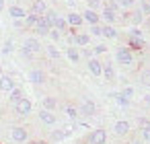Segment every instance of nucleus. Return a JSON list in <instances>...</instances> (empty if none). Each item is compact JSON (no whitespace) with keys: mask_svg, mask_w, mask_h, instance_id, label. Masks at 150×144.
<instances>
[{"mask_svg":"<svg viewBox=\"0 0 150 144\" xmlns=\"http://www.w3.org/2000/svg\"><path fill=\"white\" fill-rule=\"evenodd\" d=\"M56 107H58V99H56V97H43V99H41V109L54 111Z\"/></svg>","mask_w":150,"mask_h":144,"instance_id":"nucleus-23","label":"nucleus"},{"mask_svg":"<svg viewBox=\"0 0 150 144\" xmlns=\"http://www.w3.org/2000/svg\"><path fill=\"white\" fill-rule=\"evenodd\" d=\"M39 121L43 123V126H50V128H54L56 123H58V115L54 113V111H47V109H39Z\"/></svg>","mask_w":150,"mask_h":144,"instance_id":"nucleus-7","label":"nucleus"},{"mask_svg":"<svg viewBox=\"0 0 150 144\" xmlns=\"http://www.w3.org/2000/svg\"><path fill=\"white\" fill-rule=\"evenodd\" d=\"M117 29L113 27V25H103V37H107V39H117Z\"/></svg>","mask_w":150,"mask_h":144,"instance_id":"nucleus-24","label":"nucleus"},{"mask_svg":"<svg viewBox=\"0 0 150 144\" xmlns=\"http://www.w3.org/2000/svg\"><path fill=\"white\" fill-rule=\"evenodd\" d=\"M132 144H144V142H142V140H134Z\"/></svg>","mask_w":150,"mask_h":144,"instance_id":"nucleus-48","label":"nucleus"},{"mask_svg":"<svg viewBox=\"0 0 150 144\" xmlns=\"http://www.w3.org/2000/svg\"><path fill=\"white\" fill-rule=\"evenodd\" d=\"M2 74H4V72H2V66H0V76H2Z\"/></svg>","mask_w":150,"mask_h":144,"instance_id":"nucleus-49","label":"nucleus"},{"mask_svg":"<svg viewBox=\"0 0 150 144\" xmlns=\"http://www.w3.org/2000/svg\"><path fill=\"white\" fill-rule=\"evenodd\" d=\"M47 37H50V39H52V41L56 43V41H60V39H62V33H60V31H56V29H52Z\"/></svg>","mask_w":150,"mask_h":144,"instance_id":"nucleus-40","label":"nucleus"},{"mask_svg":"<svg viewBox=\"0 0 150 144\" xmlns=\"http://www.w3.org/2000/svg\"><path fill=\"white\" fill-rule=\"evenodd\" d=\"M47 11H50V9H47V2H45V0H33L29 13H33V15H37V17H43Z\"/></svg>","mask_w":150,"mask_h":144,"instance_id":"nucleus-15","label":"nucleus"},{"mask_svg":"<svg viewBox=\"0 0 150 144\" xmlns=\"http://www.w3.org/2000/svg\"><path fill=\"white\" fill-rule=\"evenodd\" d=\"M72 144H82V142H78V140H76V142H72Z\"/></svg>","mask_w":150,"mask_h":144,"instance_id":"nucleus-50","label":"nucleus"},{"mask_svg":"<svg viewBox=\"0 0 150 144\" xmlns=\"http://www.w3.org/2000/svg\"><path fill=\"white\" fill-rule=\"evenodd\" d=\"M66 58H68L72 64H78V62H80V52H78V48H74V45L66 48Z\"/></svg>","mask_w":150,"mask_h":144,"instance_id":"nucleus-20","label":"nucleus"},{"mask_svg":"<svg viewBox=\"0 0 150 144\" xmlns=\"http://www.w3.org/2000/svg\"><path fill=\"white\" fill-rule=\"evenodd\" d=\"M70 35H72V43H74V48H86L88 43H91V35L88 33H76L74 29L70 31Z\"/></svg>","mask_w":150,"mask_h":144,"instance_id":"nucleus-6","label":"nucleus"},{"mask_svg":"<svg viewBox=\"0 0 150 144\" xmlns=\"http://www.w3.org/2000/svg\"><path fill=\"white\" fill-rule=\"evenodd\" d=\"M129 21H132L134 25H140V23L144 21V15H142L140 11H136V13H132V17H129Z\"/></svg>","mask_w":150,"mask_h":144,"instance_id":"nucleus-32","label":"nucleus"},{"mask_svg":"<svg viewBox=\"0 0 150 144\" xmlns=\"http://www.w3.org/2000/svg\"><path fill=\"white\" fill-rule=\"evenodd\" d=\"M78 113H80V115H84V117H93V115L97 113V103H95V101H91V99H84V101H82V105L78 107Z\"/></svg>","mask_w":150,"mask_h":144,"instance_id":"nucleus-8","label":"nucleus"},{"mask_svg":"<svg viewBox=\"0 0 150 144\" xmlns=\"http://www.w3.org/2000/svg\"><path fill=\"white\" fill-rule=\"evenodd\" d=\"M129 132H132V123H129L127 119H117V121L113 123V134H115V136L125 138Z\"/></svg>","mask_w":150,"mask_h":144,"instance_id":"nucleus-4","label":"nucleus"},{"mask_svg":"<svg viewBox=\"0 0 150 144\" xmlns=\"http://www.w3.org/2000/svg\"><path fill=\"white\" fill-rule=\"evenodd\" d=\"M80 17H82V21H84V23H88L91 27L101 23V17H99V13H97V11H91V9H84V13H80Z\"/></svg>","mask_w":150,"mask_h":144,"instance_id":"nucleus-9","label":"nucleus"},{"mask_svg":"<svg viewBox=\"0 0 150 144\" xmlns=\"http://www.w3.org/2000/svg\"><path fill=\"white\" fill-rule=\"evenodd\" d=\"M140 13L150 15V0H140Z\"/></svg>","mask_w":150,"mask_h":144,"instance_id":"nucleus-34","label":"nucleus"},{"mask_svg":"<svg viewBox=\"0 0 150 144\" xmlns=\"http://www.w3.org/2000/svg\"><path fill=\"white\" fill-rule=\"evenodd\" d=\"M127 41H129V50L134 48V50H142L144 45H146V41H144V37H127Z\"/></svg>","mask_w":150,"mask_h":144,"instance_id":"nucleus-25","label":"nucleus"},{"mask_svg":"<svg viewBox=\"0 0 150 144\" xmlns=\"http://www.w3.org/2000/svg\"><path fill=\"white\" fill-rule=\"evenodd\" d=\"M4 2H6V0H0V13L4 11Z\"/></svg>","mask_w":150,"mask_h":144,"instance_id":"nucleus-47","label":"nucleus"},{"mask_svg":"<svg viewBox=\"0 0 150 144\" xmlns=\"http://www.w3.org/2000/svg\"><path fill=\"white\" fill-rule=\"evenodd\" d=\"M15 111H17V115L27 117V115H31V111H33V103H31L27 97H23V99L15 105Z\"/></svg>","mask_w":150,"mask_h":144,"instance_id":"nucleus-5","label":"nucleus"},{"mask_svg":"<svg viewBox=\"0 0 150 144\" xmlns=\"http://www.w3.org/2000/svg\"><path fill=\"white\" fill-rule=\"evenodd\" d=\"M107 52V45L105 43H97V45H93V56L97 58V56H103Z\"/></svg>","mask_w":150,"mask_h":144,"instance_id":"nucleus-30","label":"nucleus"},{"mask_svg":"<svg viewBox=\"0 0 150 144\" xmlns=\"http://www.w3.org/2000/svg\"><path fill=\"white\" fill-rule=\"evenodd\" d=\"M8 15L13 17V21H25L27 11H25L21 4H13V6H8Z\"/></svg>","mask_w":150,"mask_h":144,"instance_id":"nucleus-13","label":"nucleus"},{"mask_svg":"<svg viewBox=\"0 0 150 144\" xmlns=\"http://www.w3.org/2000/svg\"><path fill=\"white\" fill-rule=\"evenodd\" d=\"M64 113H66V117H68V121H70V123H76V121H78V117H80L78 107H74V105H68V107L64 109Z\"/></svg>","mask_w":150,"mask_h":144,"instance_id":"nucleus-19","label":"nucleus"},{"mask_svg":"<svg viewBox=\"0 0 150 144\" xmlns=\"http://www.w3.org/2000/svg\"><path fill=\"white\" fill-rule=\"evenodd\" d=\"M13 89H17V82L11 74H2L0 76V91H4V93H11Z\"/></svg>","mask_w":150,"mask_h":144,"instance_id":"nucleus-12","label":"nucleus"},{"mask_svg":"<svg viewBox=\"0 0 150 144\" xmlns=\"http://www.w3.org/2000/svg\"><path fill=\"white\" fill-rule=\"evenodd\" d=\"M52 140H54V142H62V140H66L64 130H52Z\"/></svg>","mask_w":150,"mask_h":144,"instance_id":"nucleus-31","label":"nucleus"},{"mask_svg":"<svg viewBox=\"0 0 150 144\" xmlns=\"http://www.w3.org/2000/svg\"><path fill=\"white\" fill-rule=\"evenodd\" d=\"M140 80H142L144 87H150V70H144L142 76H140Z\"/></svg>","mask_w":150,"mask_h":144,"instance_id":"nucleus-39","label":"nucleus"},{"mask_svg":"<svg viewBox=\"0 0 150 144\" xmlns=\"http://www.w3.org/2000/svg\"><path fill=\"white\" fill-rule=\"evenodd\" d=\"M115 2L119 4V9H132L136 4V0H115Z\"/></svg>","mask_w":150,"mask_h":144,"instance_id":"nucleus-36","label":"nucleus"},{"mask_svg":"<svg viewBox=\"0 0 150 144\" xmlns=\"http://www.w3.org/2000/svg\"><path fill=\"white\" fill-rule=\"evenodd\" d=\"M23 48H25L29 54H33V56H35V54H39V52H41V41H39L37 37H27V39H25V43H23Z\"/></svg>","mask_w":150,"mask_h":144,"instance_id":"nucleus-10","label":"nucleus"},{"mask_svg":"<svg viewBox=\"0 0 150 144\" xmlns=\"http://www.w3.org/2000/svg\"><path fill=\"white\" fill-rule=\"evenodd\" d=\"M45 52H47V56H50L52 60H60V58H62V54H60V50H58V48H56L54 43H50V45L45 48Z\"/></svg>","mask_w":150,"mask_h":144,"instance_id":"nucleus-27","label":"nucleus"},{"mask_svg":"<svg viewBox=\"0 0 150 144\" xmlns=\"http://www.w3.org/2000/svg\"><path fill=\"white\" fill-rule=\"evenodd\" d=\"M109 97H111V99H113L117 105H121V107H127V105H129V101H127V99H125L121 93H111Z\"/></svg>","mask_w":150,"mask_h":144,"instance_id":"nucleus-28","label":"nucleus"},{"mask_svg":"<svg viewBox=\"0 0 150 144\" xmlns=\"http://www.w3.org/2000/svg\"><path fill=\"white\" fill-rule=\"evenodd\" d=\"M82 56H84L86 60L95 58V56H93V50H88V48H82V50H80V58H82Z\"/></svg>","mask_w":150,"mask_h":144,"instance_id":"nucleus-41","label":"nucleus"},{"mask_svg":"<svg viewBox=\"0 0 150 144\" xmlns=\"http://www.w3.org/2000/svg\"><path fill=\"white\" fill-rule=\"evenodd\" d=\"M91 35L103 37V25H93V27H91Z\"/></svg>","mask_w":150,"mask_h":144,"instance_id":"nucleus-37","label":"nucleus"},{"mask_svg":"<svg viewBox=\"0 0 150 144\" xmlns=\"http://www.w3.org/2000/svg\"><path fill=\"white\" fill-rule=\"evenodd\" d=\"M23 97H25V95H23V91H21V89L17 87V89H13V91L8 93V103H11V105L15 107V105H17V103H19V101H21Z\"/></svg>","mask_w":150,"mask_h":144,"instance_id":"nucleus-22","label":"nucleus"},{"mask_svg":"<svg viewBox=\"0 0 150 144\" xmlns=\"http://www.w3.org/2000/svg\"><path fill=\"white\" fill-rule=\"evenodd\" d=\"M86 9H91V11L101 9V0H86Z\"/></svg>","mask_w":150,"mask_h":144,"instance_id":"nucleus-38","label":"nucleus"},{"mask_svg":"<svg viewBox=\"0 0 150 144\" xmlns=\"http://www.w3.org/2000/svg\"><path fill=\"white\" fill-rule=\"evenodd\" d=\"M99 17L105 21V25H115V21H117V13L111 11V9H107V6H103V13Z\"/></svg>","mask_w":150,"mask_h":144,"instance_id":"nucleus-17","label":"nucleus"},{"mask_svg":"<svg viewBox=\"0 0 150 144\" xmlns=\"http://www.w3.org/2000/svg\"><path fill=\"white\" fill-rule=\"evenodd\" d=\"M144 103H146V105H150V95H144Z\"/></svg>","mask_w":150,"mask_h":144,"instance_id":"nucleus-45","label":"nucleus"},{"mask_svg":"<svg viewBox=\"0 0 150 144\" xmlns=\"http://www.w3.org/2000/svg\"><path fill=\"white\" fill-rule=\"evenodd\" d=\"M11 138H13V142L23 144V142H29V132H27L25 126H15L11 130Z\"/></svg>","mask_w":150,"mask_h":144,"instance_id":"nucleus-3","label":"nucleus"},{"mask_svg":"<svg viewBox=\"0 0 150 144\" xmlns=\"http://www.w3.org/2000/svg\"><path fill=\"white\" fill-rule=\"evenodd\" d=\"M142 142L150 144V130H142Z\"/></svg>","mask_w":150,"mask_h":144,"instance_id":"nucleus-42","label":"nucleus"},{"mask_svg":"<svg viewBox=\"0 0 150 144\" xmlns=\"http://www.w3.org/2000/svg\"><path fill=\"white\" fill-rule=\"evenodd\" d=\"M138 128L140 130H150V117H140L138 119Z\"/></svg>","mask_w":150,"mask_h":144,"instance_id":"nucleus-35","label":"nucleus"},{"mask_svg":"<svg viewBox=\"0 0 150 144\" xmlns=\"http://www.w3.org/2000/svg\"><path fill=\"white\" fill-rule=\"evenodd\" d=\"M29 80H31L33 84H43V82H45V72H43L41 68H33V70L29 72Z\"/></svg>","mask_w":150,"mask_h":144,"instance_id":"nucleus-18","label":"nucleus"},{"mask_svg":"<svg viewBox=\"0 0 150 144\" xmlns=\"http://www.w3.org/2000/svg\"><path fill=\"white\" fill-rule=\"evenodd\" d=\"M13 52H15V41H13V39H6L4 45H2V54L8 56V54H13Z\"/></svg>","mask_w":150,"mask_h":144,"instance_id":"nucleus-29","label":"nucleus"},{"mask_svg":"<svg viewBox=\"0 0 150 144\" xmlns=\"http://www.w3.org/2000/svg\"><path fill=\"white\" fill-rule=\"evenodd\" d=\"M119 93H121V95H123L127 101H132V97H134V93H136V91H134V87H123Z\"/></svg>","mask_w":150,"mask_h":144,"instance_id":"nucleus-33","label":"nucleus"},{"mask_svg":"<svg viewBox=\"0 0 150 144\" xmlns=\"http://www.w3.org/2000/svg\"><path fill=\"white\" fill-rule=\"evenodd\" d=\"M103 76H105V80L107 82H113L115 80V68H113V64H103Z\"/></svg>","mask_w":150,"mask_h":144,"instance_id":"nucleus-21","label":"nucleus"},{"mask_svg":"<svg viewBox=\"0 0 150 144\" xmlns=\"http://www.w3.org/2000/svg\"><path fill=\"white\" fill-rule=\"evenodd\" d=\"M64 19H66L68 27H72V29H78V27L84 23V21H82V17H80V13H74V11H72V13H68Z\"/></svg>","mask_w":150,"mask_h":144,"instance_id":"nucleus-16","label":"nucleus"},{"mask_svg":"<svg viewBox=\"0 0 150 144\" xmlns=\"http://www.w3.org/2000/svg\"><path fill=\"white\" fill-rule=\"evenodd\" d=\"M33 31H35L37 35H41V37H47V35H50V31H52V27H50V23H47L43 17H39L37 25L33 27Z\"/></svg>","mask_w":150,"mask_h":144,"instance_id":"nucleus-14","label":"nucleus"},{"mask_svg":"<svg viewBox=\"0 0 150 144\" xmlns=\"http://www.w3.org/2000/svg\"><path fill=\"white\" fill-rule=\"evenodd\" d=\"M86 66H88V72H91L93 76H103V62H101L99 58H91V60L86 62Z\"/></svg>","mask_w":150,"mask_h":144,"instance_id":"nucleus-11","label":"nucleus"},{"mask_svg":"<svg viewBox=\"0 0 150 144\" xmlns=\"http://www.w3.org/2000/svg\"><path fill=\"white\" fill-rule=\"evenodd\" d=\"M21 56H23V58H33V54H29L25 48H21Z\"/></svg>","mask_w":150,"mask_h":144,"instance_id":"nucleus-43","label":"nucleus"},{"mask_svg":"<svg viewBox=\"0 0 150 144\" xmlns=\"http://www.w3.org/2000/svg\"><path fill=\"white\" fill-rule=\"evenodd\" d=\"M115 60H117V64H121V66H132V64L136 62L134 52H132L129 48H117V52H115Z\"/></svg>","mask_w":150,"mask_h":144,"instance_id":"nucleus-1","label":"nucleus"},{"mask_svg":"<svg viewBox=\"0 0 150 144\" xmlns=\"http://www.w3.org/2000/svg\"><path fill=\"white\" fill-rule=\"evenodd\" d=\"M29 144H50L47 140H29Z\"/></svg>","mask_w":150,"mask_h":144,"instance_id":"nucleus-44","label":"nucleus"},{"mask_svg":"<svg viewBox=\"0 0 150 144\" xmlns=\"http://www.w3.org/2000/svg\"><path fill=\"white\" fill-rule=\"evenodd\" d=\"M66 4H68V6H74V4H76V0H66Z\"/></svg>","mask_w":150,"mask_h":144,"instance_id":"nucleus-46","label":"nucleus"},{"mask_svg":"<svg viewBox=\"0 0 150 144\" xmlns=\"http://www.w3.org/2000/svg\"><path fill=\"white\" fill-rule=\"evenodd\" d=\"M86 144H107V132L103 128H95L86 136Z\"/></svg>","mask_w":150,"mask_h":144,"instance_id":"nucleus-2","label":"nucleus"},{"mask_svg":"<svg viewBox=\"0 0 150 144\" xmlns=\"http://www.w3.org/2000/svg\"><path fill=\"white\" fill-rule=\"evenodd\" d=\"M37 21H39V17H37V15L27 13V17H25V21H23V23H25V27H27V29H33V27L37 25Z\"/></svg>","mask_w":150,"mask_h":144,"instance_id":"nucleus-26","label":"nucleus"}]
</instances>
